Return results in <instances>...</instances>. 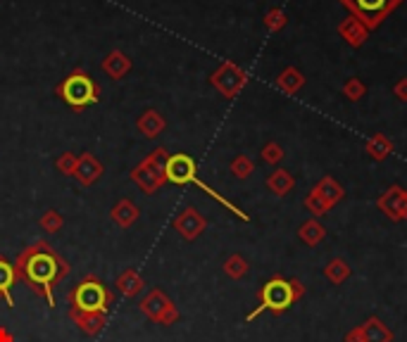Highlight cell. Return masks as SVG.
<instances>
[{
    "instance_id": "obj_17",
    "label": "cell",
    "mask_w": 407,
    "mask_h": 342,
    "mask_svg": "<svg viewBox=\"0 0 407 342\" xmlns=\"http://www.w3.org/2000/svg\"><path fill=\"white\" fill-rule=\"evenodd\" d=\"M293 185H296V179H293L291 171H286V169L272 171V176L267 179V188H269L278 197L288 195V192L293 190Z\"/></svg>"
},
{
    "instance_id": "obj_29",
    "label": "cell",
    "mask_w": 407,
    "mask_h": 342,
    "mask_svg": "<svg viewBox=\"0 0 407 342\" xmlns=\"http://www.w3.org/2000/svg\"><path fill=\"white\" fill-rule=\"evenodd\" d=\"M262 159H265L267 164H276L283 159V150L281 145H276V143H267L265 148H262Z\"/></svg>"
},
{
    "instance_id": "obj_4",
    "label": "cell",
    "mask_w": 407,
    "mask_h": 342,
    "mask_svg": "<svg viewBox=\"0 0 407 342\" xmlns=\"http://www.w3.org/2000/svg\"><path fill=\"white\" fill-rule=\"evenodd\" d=\"M138 309H141L143 316L160 325H171L181 319L179 307H176V304L171 302V297H167V292L160 290V288L148 290L146 295L141 297V302H138Z\"/></svg>"
},
{
    "instance_id": "obj_21",
    "label": "cell",
    "mask_w": 407,
    "mask_h": 342,
    "mask_svg": "<svg viewBox=\"0 0 407 342\" xmlns=\"http://www.w3.org/2000/svg\"><path fill=\"white\" fill-rule=\"evenodd\" d=\"M248 271H250V264L243 254H231V256H227V261H224V274H227L229 278H234V281L245 278L248 276Z\"/></svg>"
},
{
    "instance_id": "obj_33",
    "label": "cell",
    "mask_w": 407,
    "mask_h": 342,
    "mask_svg": "<svg viewBox=\"0 0 407 342\" xmlns=\"http://www.w3.org/2000/svg\"><path fill=\"white\" fill-rule=\"evenodd\" d=\"M393 90H395V95H398L400 100H405V103H407V79H400V81L395 83Z\"/></svg>"
},
{
    "instance_id": "obj_9",
    "label": "cell",
    "mask_w": 407,
    "mask_h": 342,
    "mask_svg": "<svg viewBox=\"0 0 407 342\" xmlns=\"http://www.w3.org/2000/svg\"><path fill=\"white\" fill-rule=\"evenodd\" d=\"M205 228H207V219L198 210H193V207L184 210L174 219V231L184 240H189V243L200 238V235L205 233Z\"/></svg>"
},
{
    "instance_id": "obj_12",
    "label": "cell",
    "mask_w": 407,
    "mask_h": 342,
    "mask_svg": "<svg viewBox=\"0 0 407 342\" xmlns=\"http://www.w3.org/2000/svg\"><path fill=\"white\" fill-rule=\"evenodd\" d=\"M17 283H19V276H17L15 264L12 261H8V256L0 254V299H3L5 307H10V309L15 307L12 290H15Z\"/></svg>"
},
{
    "instance_id": "obj_22",
    "label": "cell",
    "mask_w": 407,
    "mask_h": 342,
    "mask_svg": "<svg viewBox=\"0 0 407 342\" xmlns=\"http://www.w3.org/2000/svg\"><path fill=\"white\" fill-rule=\"evenodd\" d=\"M138 128H141L143 133H146L148 138H155L162 133L164 128V119L158 114V112H146V114L138 119Z\"/></svg>"
},
{
    "instance_id": "obj_30",
    "label": "cell",
    "mask_w": 407,
    "mask_h": 342,
    "mask_svg": "<svg viewBox=\"0 0 407 342\" xmlns=\"http://www.w3.org/2000/svg\"><path fill=\"white\" fill-rule=\"evenodd\" d=\"M105 69L112 74V79H120L126 72V62L122 60V55H110V60L105 62Z\"/></svg>"
},
{
    "instance_id": "obj_23",
    "label": "cell",
    "mask_w": 407,
    "mask_h": 342,
    "mask_svg": "<svg viewBox=\"0 0 407 342\" xmlns=\"http://www.w3.org/2000/svg\"><path fill=\"white\" fill-rule=\"evenodd\" d=\"M367 152H369V157H374V159H386L393 152V143L379 133V136H374L372 141L367 143Z\"/></svg>"
},
{
    "instance_id": "obj_35",
    "label": "cell",
    "mask_w": 407,
    "mask_h": 342,
    "mask_svg": "<svg viewBox=\"0 0 407 342\" xmlns=\"http://www.w3.org/2000/svg\"><path fill=\"white\" fill-rule=\"evenodd\" d=\"M0 342H15V335L5 325H0Z\"/></svg>"
},
{
    "instance_id": "obj_16",
    "label": "cell",
    "mask_w": 407,
    "mask_h": 342,
    "mask_svg": "<svg viewBox=\"0 0 407 342\" xmlns=\"http://www.w3.org/2000/svg\"><path fill=\"white\" fill-rule=\"evenodd\" d=\"M360 328H362L364 342H393V333H390L388 325H386L379 316L367 319Z\"/></svg>"
},
{
    "instance_id": "obj_8",
    "label": "cell",
    "mask_w": 407,
    "mask_h": 342,
    "mask_svg": "<svg viewBox=\"0 0 407 342\" xmlns=\"http://www.w3.org/2000/svg\"><path fill=\"white\" fill-rule=\"evenodd\" d=\"M377 207L381 210L390 221H405L407 219V190L400 185H390L377 200Z\"/></svg>"
},
{
    "instance_id": "obj_11",
    "label": "cell",
    "mask_w": 407,
    "mask_h": 342,
    "mask_svg": "<svg viewBox=\"0 0 407 342\" xmlns=\"http://www.w3.org/2000/svg\"><path fill=\"white\" fill-rule=\"evenodd\" d=\"M212 81L224 95H227V98H234V95L245 86V74L240 72V69H236V67L229 64V67H224L222 72L214 74Z\"/></svg>"
},
{
    "instance_id": "obj_28",
    "label": "cell",
    "mask_w": 407,
    "mask_h": 342,
    "mask_svg": "<svg viewBox=\"0 0 407 342\" xmlns=\"http://www.w3.org/2000/svg\"><path fill=\"white\" fill-rule=\"evenodd\" d=\"M231 171H234L236 179H248V176L255 171V167H253V162L245 157V154H238V157L231 162Z\"/></svg>"
},
{
    "instance_id": "obj_14",
    "label": "cell",
    "mask_w": 407,
    "mask_h": 342,
    "mask_svg": "<svg viewBox=\"0 0 407 342\" xmlns=\"http://www.w3.org/2000/svg\"><path fill=\"white\" fill-rule=\"evenodd\" d=\"M74 176H77L84 185H93L95 181L103 176V164H100L93 154H82L79 162H77V171H74Z\"/></svg>"
},
{
    "instance_id": "obj_26",
    "label": "cell",
    "mask_w": 407,
    "mask_h": 342,
    "mask_svg": "<svg viewBox=\"0 0 407 342\" xmlns=\"http://www.w3.org/2000/svg\"><path fill=\"white\" fill-rule=\"evenodd\" d=\"M341 31L346 34L348 43H352V46H360V43L364 41V29L362 26H357V19H352V17L341 26Z\"/></svg>"
},
{
    "instance_id": "obj_3",
    "label": "cell",
    "mask_w": 407,
    "mask_h": 342,
    "mask_svg": "<svg viewBox=\"0 0 407 342\" xmlns=\"http://www.w3.org/2000/svg\"><path fill=\"white\" fill-rule=\"evenodd\" d=\"M296 302H298V297H296V292H293V283L281 276H274L260 288V292H257V307L245 316V321H255L265 312L283 314Z\"/></svg>"
},
{
    "instance_id": "obj_27",
    "label": "cell",
    "mask_w": 407,
    "mask_h": 342,
    "mask_svg": "<svg viewBox=\"0 0 407 342\" xmlns=\"http://www.w3.org/2000/svg\"><path fill=\"white\" fill-rule=\"evenodd\" d=\"M305 207H307L310 214H314V219H317V217H324V214L331 210V207L326 205V202L321 200V197H319L314 190H310V195L305 197Z\"/></svg>"
},
{
    "instance_id": "obj_32",
    "label": "cell",
    "mask_w": 407,
    "mask_h": 342,
    "mask_svg": "<svg viewBox=\"0 0 407 342\" xmlns=\"http://www.w3.org/2000/svg\"><path fill=\"white\" fill-rule=\"evenodd\" d=\"M343 93H346L350 100H360L362 95H364V86L357 81V79H350V81L343 86Z\"/></svg>"
},
{
    "instance_id": "obj_2",
    "label": "cell",
    "mask_w": 407,
    "mask_h": 342,
    "mask_svg": "<svg viewBox=\"0 0 407 342\" xmlns=\"http://www.w3.org/2000/svg\"><path fill=\"white\" fill-rule=\"evenodd\" d=\"M115 304V292L105 285L100 278L84 276L77 285L69 290V307L84 309V312H103L107 314Z\"/></svg>"
},
{
    "instance_id": "obj_6",
    "label": "cell",
    "mask_w": 407,
    "mask_h": 342,
    "mask_svg": "<svg viewBox=\"0 0 407 342\" xmlns=\"http://www.w3.org/2000/svg\"><path fill=\"white\" fill-rule=\"evenodd\" d=\"M167 150H155L150 157L143 159L141 164H138L136 169L131 171V181H136L138 188L143 192H155L160 190L164 183H167V179H164V162H167Z\"/></svg>"
},
{
    "instance_id": "obj_20",
    "label": "cell",
    "mask_w": 407,
    "mask_h": 342,
    "mask_svg": "<svg viewBox=\"0 0 407 342\" xmlns=\"http://www.w3.org/2000/svg\"><path fill=\"white\" fill-rule=\"evenodd\" d=\"M350 266H348L346 259H341V256H336V259H331L329 264L324 266V276L329 283H334V285H341L343 281H348V276H350Z\"/></svg>"
},
{
    "instance_id": "obj_10",
    "label": "cell",
    "mask_w": 407,
    "mask_h": 342,
    "mask_svg": "<svg viewBox=\"0 0 407 342\" xmlns=\"http://www.w3.org/2000/svg\"><path fill=\"white\" fill-rule=\"evenodd\" d=\"M69 321H72V323L77 325L84 335L95 338V335H100L105 330L107 314H103V312H84V309L69 307Z\"/></svg>"
},
{
    "instance_id": "obj_7",
    "label": "cell",
    "mask_w": 407,
    "mask_h": 342,
    "mask_svg": "<svg viewBox=\"0 0 407 342\" xmlns=\"http://www.w3.org/2000/svg\"><path fill=\"white\" fill-rule=\"evenodd\" d=\"M398 3L400 0H343V5H348V8L355 12V17L362 19L364 24L372 26V29L381 24V19Z\"/></svg>"
},
{
    "instance_id": "obj_13",
    "label": "cell",
    "mask_w": 407,
    "mask_h": 342,
    "mask_svg": "<svg viewBox=\"0 0 407 342\" xmlns=\"http://www.w3.org/2000/svg\"><path fill=\"white\" fill-rule=\"evenodd\" d=\"M115 288L126 299H133V297H141L143 292H146V281H143V276L138 274V271L126 269V271H122L120 278H117Z\"/></svg>"
},
{
    "instance_id": "obj_31",
    "label": "cell",
    "mask_w": 407,
    "mask_h": 342,
    "mask_svg": "<svg viewBox=\"0 0 407 342\" xmlns=\"http://www.w3.org/2000/svg\"><path fill=\"white\" fill-rule=\"evenodd\" d=\"M77 162L79 159L74 157L72 152H67V154H62L60 159L55 162V167L62 171V174H67V176H74V171H77Z\"/></svg>"
},
{
    "instance_id": "obj_25",
    "label": "cell",
    "mask_w": 407,
    "mask_h": 342,
    "mask_svg": "<svg viewBox=\"0 0 407 342\" xmlns=\"http://www.w3.org/2000/svg\"><path fill=\"white\" fill-rule=\"evenodd\" d=\"M39 223H41V228L46 233H57L60 228L64 226V219H62V214L57 212V210H48L43 217L39 219Z\"/></svg>"
},
{
    "instance_id": "obj_19",
    "label": "cell",
    "mask_w": 407,
    "mask_h": 342,
    "mask_svg": "<svg viewBox=\"0 0 407 342\" xmlns=\"http://www.w3.org/2000/svg\"><path fill=\"white\" fill-rule=\"evenodd\" d=\"M300 240H303L305 245H310V248H317L321 240L326 238V228L321 226L319 219H310V221H305L303 226H300Z\"/></svg>"
},
{
    "instance_id": "obj_15",
    "label": "cell",
    "mask_w": 407,
    "mask_h": 342,
    "mask_svg": "<svg viewBox=\"0 0 407 342\" xmlns=\"http://www.w3.org/2000/svg\"><path fill=\"white\" fill-rule=\"evenodd\" d=\"M110 217L120 228H131L133 223L138 221V217H141V210H138L131 200H120L115 207H112Z\"/></svg>"
},
{
    "instance_id": "obj_24",
    "label": "cell",
    "mask_w": 407,
    "mask_h": 342,
    "mask_svg": "<svg viewBox=\"0 0 407 342\" xmlns=\"http://www.w3.org/2000/svg\"><path fill=\"white\" fill-rule=\"evenodd\" d=\"M305 79L298 69H286V72L278 77V88H283L286 93H296V90L303 88Z\"/></svg>"
},
{
    "instance_id": "obj_18",
    "label": "cell",
    "mask_w": 407,
    "mask_h": 342,
    "mask_svg": "<svg viewBox=\"0 0 407 342\" xmlns=\"http://www.w3.org/2000/svg\"><path fill=\"white\" fill-rule=\"evenodd\" d=\"M312 190L317 192V195H319L321 200H324L329 207H334L336 202L343 200V188H341V183H339V181H334V179H329V176H326V179H321Z\"/></svg>"
},
{
    "instance_id": "obj_1",
    "label": "cell",
    "mask_w": 407,
    "mask_h": 342,
    "mask_svg": "<svg viewBox=\"0 0 407 342\" xmlns=\"http://www.w3.org/2000/svg\"><path fill=\"white\" fill-rule=\"evenodd\" d=\"M15 269H17L19 281L29 285L34 295L46 299L48 307L53 309L55 307V295L53 292L69 276L72 266L62 254L53 250L48 240H39V243L29 245L24 252H19Z\"/></svg>"
},
{
    "instance_id": "obj_34",
    "label": "cell",
    "mask_w": 407,
    "mask_h": 342,
    "mask_svg": "<svg viewBox=\"0 0 407 342\" xmlns=\"http://www.w3.org/2000/svg\"><path fill=\"white\" fill-rule=\"evenodd\" d=\"M346 342H364V335H362L360 325H357V328H352L350 333L346 335Z\"/></svg>"
},
{
    "instance_id": "obj_5",
    "label": "cell",
    "mask_w": 407,
    "mask_h": 342,
    "mask_svg": "<svg viewBox=\"0 0 407 342\" xmlns=\"http://www.w3.org/2000/svg\"><path fill=\"white\" fill-rule=\"evenodd\" d=\"M62 100L74 110H84V107L98 103V86L91 81V77H86L84 72H74L60 86Z\"/></svg>"
}]
</instances>
